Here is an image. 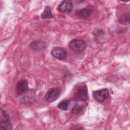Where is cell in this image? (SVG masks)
Returning <instances> with one entry per match:
<instances>
[{
	"instance_id": "9c48e42d",
	"label": "cell",
	"mask_w": 130,
	"mask_h": 130,
	"mask_svg": "<svg viewBox=\"0 0 130 130\" xmlns=\"http://www.w3.org/2000/svg\"><path fill=\"white\" fill-rule=\"evenodd\" d=\"M28 83L27 80L21 79L19 80L16 86V93L18 95L23 94L28 90Z\"/></svg>"
},
{
	"instance_id": "52a82bcc",
	"label": "cell",
	"mask_w": 130,
	"mask_h": 130,
	"mask_svg": "<svg viewBox=\"0 0 130 130\" xmlns=\"http://www.w3.org/2000/svg\"><path fill=\"white\" fill-rule=\"evenodd\" d=\"M93 9L94 8L92 5H88L85 8L77 11L75 15L77 17L80 19H86L92 14Z\"/></svg>"
},
{
	"instance_id": "5b68a950",
	"label": "cell",
	"mask_w": 130,
	"mask_h": 130,
	"mask_svg": "<svg viewBox=\"0 0 130 130\" xmlns=\"http://www.w3.org/2000/svg\"><path fill=\"white\" fill-rule=\"evenodd\" d=\"M36 92L33 89H28L23 94L21 99V102L27 106L32 105L36 100Z\"/></svg>"
},
{
	"instance_id": "7a4b0ae2",
	"label": "cell",
	"mask_w": 130,
	"mask_h": 130,
	"mask_svg": "<svg viewBox=\"0 0 130 130\" xmlns=\"http://www.w3.org/2000/svg\"><path fill=\"white\" fill-rule=\"evenodd\" d=\"M70 49L76 53H80L84 51L87 48L86 42L80 39H74L69 44Z\"/></svg>"
},
{
	"instance_id": "9a60e30c",
	"label": "cell",
	"mask_w": 130,
	"mask_h": 130,
	"mask_svg": "<svg viewBox=\"0 0 130 130\" xmlns=\"http://www.w3.org/2000/svg\"><path fill=\"white\" fill-rule=\"evenodd\" d=\"M83 108L84 107L82 105L79 104H76L72 109V112L76 114H80L82 112Z\"/></svg>"
},
{
	"instance_id": "8fae6325",
	"label": "cell",
	"mask_w": 130,
	"mask_h": 130,
	"mask_svg": "<svg viewBox=\"0 0 130 130\" xmlns=\"http://www.w3.org/2000/svg\"><path fill=\"white\" fill-rule=\"evenodd\" d=\"M29 47L33 50H42L46 48V44L42 41H34L30 44Z\"/></svg>"
},
{
	"instance_id": "8992f818",
	"label": "cell",
	"mask_w": 130,
	"mask_h": 130,
	"mask_svg": "<svg viewBox=\"0 0 130 130\" xmlns=\"http://www.w3.org/2000/svg\"><path fill=\"white\" fill-rule=\"evenodd\" d=\"M109 94V90L107 88H103L95 90L93 92L92 95L94 99L99 103H102L106 100Z\"/></svg>"
},
{
	"instance_id": "30bf717a",
	"label": "cell",
	"mask_w": 130,
	"mask_h": 130,
	"mask_svg": "<svg viewBox=\"0 0 130 130\" xmlns=\"http://www.w3.org/2000/svg\"><path fill=\"white\" fill-rule=\"evenodd\" d=\"M73 8L72 2L70 0L62 1L57 7V10L63 13H70Z\"/></svg>"
},
{
	"instance_id": "7c38bea8",
	"label": "cell",
	"mask_w": 130,
	"mask_h": 130,
	"mask_svg": "<svg viewBox=\"0 0 130 130\" xmlns=\"http://www.w3.org/2000/svg\"><path fill=\"white\" fill-rule=\"evenodd\" d=\"M41 17L42 19H50L54 17L51 12V8L49 6H46L43 13L41 15Z\"/></svg>"
},
{
	"instance_id": "5bb4252c",
	"label": "cell",
	"mask_w": 130,
	"mask_h": 130,
	"mask_svg": "<svg viewBox=\"0 0 130 130\" xmlns=\"http://www.w3.org/2000/svg\"><path fill=\"white\" fill-rule=\"evenodd\" d=\"M69 101L67 100H63L58 103V107L59 109L62 111H66L69 108Z\"/></svg>"
},
{
	"instance_id": "6da1fadb",
	"label": "cell",
	"mask_w": 130,
	"mask_h": 130,
	"mask_svg": "<svg viewBox=\"0 0 130 130\" xmlns=\"http://www.w3.org/2000/svg\"><path fill=\"white\" fill-rule=\"evenodd\" d=\"M88 98L87 87L84 83L78 85L75 90L74 99L77 101L86 102Z\"/></svg>"
},
{
	"instance_id": "4fadbf2b",
	"label": "cell",
	"mask_w": 130,
	"mask_h": 130,
	"mask_svg": "<svg viewBox=\"0 0 130 130\" xmlns=\"http://www.w3.org/2000/svg\"><path fill=\"white\" fill-rule=\"evenodd\" d=\"M118 22L123 25L129 24L130 23V14L127 13L122 14L119 18Z\"/></svg>"
},
{
	"instance_id": "277c9868",
	"label": "cell",
	"mask_w": 130,
	"mask_h": 130,
	"mask_svg": "<svg viewBox=\"0 0 130 130\" xmlns=\"http://www.w3.org/2000/svg\"><path fill=\"white\" fill-rule=\"evenodd\" d=\"M0 129H11L12 124L10 117L7 112L3 110H1L0 115Z\"/></svg>"
},
{
	"instance_id": "ba28073f",
	"label": "cell",
	"mask_w": 130,
	"mask_h": 130,
	"mask_svg": "<svg viewBox=\"0 0 130 130\" xmlns=\"http://www.w3.org/2000/svg\"><path fill=\"white\" fill-rule=\"evenodd\" d=\"M51 54L53 57L59 60H64L67 57V52L62 47H56L51 51Z\"/></svg>"
},
{
	"instance_id": "3957f363",
	"label": "cell",
	"mask_w": 130,
	"mask_h": 130,
	"mask_svg": "<svg viewBox=\"0 0 130 130\" xmlns=\"http://www.w3.org/2000/svg\"><path fill=\"white\" fill-rule=\"evenodd\" d=\"M61 94V90L58 87H52L48 90L45 95V99L49 103L57 100Z\"/></svg>"
}]
</instances>
